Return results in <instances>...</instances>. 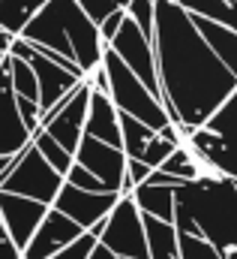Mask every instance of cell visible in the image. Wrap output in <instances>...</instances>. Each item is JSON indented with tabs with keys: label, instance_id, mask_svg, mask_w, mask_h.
<instances>
[{
	"label": "cell",
	"instance_id": "21",
	"mask_svg": "<svg viewBox=\"0 0 237 259\" xmlns=\"http://www.w3.org/2000/svg\"><path fill=\"white\" fill-rule=\"evenodd\" d=\"M186 12H198L204 18H213L237 33V0H177Z\"/></svg>",
	"mask_w": 237,
	"mask_h": 259
},
{
	"label": "cell",
	"instance_id": "11",
	"mask_svg": "<svg viewBox=\"0 0 237 259\" xmlns=\"http://www.w3.org/2000/svg\"><path fill=\"white\" fill-rule=\"evenodd\" d=\"M120 199L117 190H102V193H93V190H81V187H72L69 181L60 184L57 196L51 202V208L63 211L66 217H72L81 229H90L93 223H99Z\"/></svg>",
	"mask_w": 237,
	"mask_h": 259
},
{
	"label": "cell",
	"instance_id": "2",
	"mask_svg": "<svg viewBox=\"0 0 237 259\" xmlns=\"http://www.w3.org/2000/svg\"><path fill=\"white\" fill-rule=\"evenodd\" d=\"M18 36L54 49L63 58L75 61L84 72L102 64L105 42L99 36V27L78 6V0H45L36 15L18 30Z\"/></svg>",
	"mask_w": 237,
	"mask_h": 259
},
{
	"label": "cell",
	"instance_id": "13",
	"mask_svg": "<svg viewBox=\"0 0 237 259\" xmlns=\"http://www.w3.org/2000/svg\"><path fill=\"white\" fill-rule=\"evenodd\" d=\"M81 232H84V229H81L72 217H66L63 211H57V208L48 205L45 217L39 220V226L33 229L30 241L24 244L21 259H48L51 253H57L60 247H66L72 238H78Z\"/></svg>",
	"mask_w": 237,
	"mask_h": 259
},
{
	"label": "cell",
	"instance_id": "34",
	"mask_svg": "<svg viewBox=\"0 0 237 259\" xmlns=\"http://www.w3.org/2000/svg\"><path fill=\"white\" fill-rule=\"evenodd\" d=\"M9 42H12V33H6V30L0 27V52H3V55L9 52Z\"/></svg>",
	"mask_w": 237,
	"mask_h": 259
},
{
	"label": "cell",
	"instance_id": "27",
	"mask_svg": "<svg viewBox=\"0 0 237 259\" xmlns=\"http://www.w3.org/2000/svg\"><path fill=\"white\" fill-rule=\"evenodd\" d=\"M177 145H180V142H171V139H165V136L153 133V139L144 145V151L138 154V160H141V163H147L150 169H156V166H159V163H162L174 148H177Z\"/></svg>",
	"mask_w": 237,
	"mask_h": 259
},
{
	"label": "cell",
	"instance_id": "24",
	"mask_svg": "<svg viewBox=\"0 0 237 259\" xmlns=\"http://www.w3.org/2000/svg\"><path fill=\"white\" fill-rule=\"evenodd\" d=\"M30 142L39 148V154H42V157H45V160L57 169L60 175H66V169L72 166V160H75V157H72V154H69L60 142H54V139H51V136H48L42 127H36L33 133H30Z\"/></svg>",
	"mask_w": 237,
	"mask_h": 259
},
{
	"label": "cell",
	"instance_id": "4",
	"mask_svg": "<svg viewBox=\"0 0 237 259\" xmlns=\"http://www.w3.org/2000/svg\"><path fill=\"white\" fill-rule=\"evenodd\" d=\"M183 145L195 154L204 172L237 178V88L204 121V127L183 136Z\"/></svg>",
	"mask_w": 237,
	"mask_h": 259
},
{
	"label": "cell",
	"instance_id": "14",
	"mask_svg": "<svg viewBox=\"0 0 237 259\" xmlns=\"http://www.w3.org/2000/svg\"><path fill=\"white\" fill-rule=\"evenodd\" d=\"M87 94H90V84H87V81H81V84L75 88V94H72V97L60 106L57 112H54L45 124H39V127L45 130L54 142H60L69 154L75 151V145H78V139H81V133H84Z\"/></svg>",
	"mask_w": 237,
	"mask_h": 259
},
{
	"label": "cell",
	"instance_id": "20",
	"mask_svg": "<svg viewBox=\"0 0 237 259\" xmlns=\"http://www.w3.org/2000/svg\"><path fill=\"white\" fill-rule=\"evenodd\" d=\"M117 124H120V148H123L126 157H138V154L144 151V145H147V142L153 139V133H156L153 127H147L144 121L126 115V112H117Z\"/></svg>",
	"mask_w": 237,
	"mask_h": 259
},
{
	"label": "cell",
	"instance_id": "26",
	"mask_svg": "<svg viewBox=\"0 0 237 259\" xmlns=\"http://www.w3.org/2000/svg\"><path fill=\"white\" fill-rule=\"evenodd\" d=\"M177 259H225V256L207 238L189 235V232H177Z\"/></svg>",
	"mask_w": 237,
	"mask_h": 259
},
{
	"label": "cell",
	"instance_id": "22",
	"mask_svg": "<svg viewBox=\"0 0 237 259\" xmlns=\"http://www.w3.org/2000/svg\"><path fill=\"white\" fill-rule=\"evenodd\" d=\"M45 0H0V27L12 36H18V30L36 15V9Z\"/></svg>",
	"mask_w": 237,
	"mask_h": 259
},
{
	"label": "cell",
	"instance_id": "15",
	"mask_svg": "<svg viewBox=\"0 0 237 259\" xmlns=\"http://www.w3.org/2000/svg\"><path fill=\"white\" fill-rule=\"evenodd\" d=\"M27 142H30V130L24 127L18 115L12 75H9V55H3L0 61V154H15Z\"/></svg>",
	"mask_w": 237,
	"mask_h": 259
},
{
	"label": "cell",
	"instance_id": "33",
	"mask_svg": "<svg viewBox=\"0 0 237 259\" xmlns=\"http://www.w3.org/2000/svg\"><path fill=\"white\" fill-rule=\"evenodd\" d=\"M18 154H21V151H15V154H0V178L12 169V163L18 160Z\"/></svg>",
	"mask_w": 237,
	"mask_h": 259
},
{
	"label": "cell",
	"instance_id": "16",
	"mask_svg": "<svg viewBox=\"0 0 237 259\" xmlns=\"http://www.w3.org/2000/svg\"><path fill=\"white\" fill-rule=\"evenodd\" d=\"M84 133L99 139V142H108L120 148V124H117V109L111 103L108 94L102 91H93L87 94V115H84Z\"/></svg>",
	"mask_w": 237,
	"mask_h": 259
},
{
	"label": "cell",
	"instance_id": "9",
	"mask_svg": "<svg viewBox=\"0 0 237 259\" xmlns=\"http://www.w3.org/2000/svg\"><path fill=\"white\" fill-rule=\"evenodd\" d=\"M105 46H111L120 55V61L141 78V84H144L153 97H159V103H162V91H159V78H156V61H153V39L144 36L141 27H138L129 15H123L117 33H114L111 42H105Z\"/></svg>",
	"mask_w": 237,
	"mask_h": 259
},
{
	"label": "cell",
	"instance_id": "28",
	"mask_svg": "<svg viewBox=\"0 0 237 259\" xmlns=\"http://www.w3.org/2000/svg\"><path fill=\"white\" fill-rule=\"evenodd\" d=\"M126 15L141 27L144 36L153 39V0H129L126 3Z\"/></svg>",
	"mask_w": 237,
	"mask_h": 259
},
{
	"label": "cell",
	"instance_id": "29",
	"mask_svg": "<svg viewBox=\"0 0 237 259\" xmlns=\"http://www.w3.org/2000/svg\"><path fill=\"white\" fill-rule=\"evenodd\" d=\"M93 244H96V235H93L90 229H84L78 238H72L66 247H60L57 253H51L48 259H87V253H90Z\"/></svg>",
	"mask_w": 237,
	"mask_h": 259
},
{
	"label": "cell",
	"instance_id": "7",
	"mask_svg": "<svg viewBox=\"0 0 237 259\" xmlns=\"http://www.w3.org/2000/svg\"><path fill=\"white\" fill-rule=\"evenodd\" d=\"M96 241H102L117 256L150 259L147 256V241H144V226H141V211L129 193H120L114 208L99 220Z\"/></svg>",
	"mask_w": 237,
	"mask_h": 259
},
{
	"label": "cell",
	"instance_id": "19",
	"mask_svg": "<svg viewBox=\"0 0 237 259\" xmlns=\"http://www.w3.org/2000/svg\"><path fill=\"white\" fill-rule=\"evenodd\" d=\"M132 202L138 205V211L144 214H153V217H162V220H171L174 223V187L168 184H150V181H141L132 187Z\"/></svg>",
	"mask_w": 237,
	"mask_h": 259
},
{
	"label": "cell",
	"instance_id": "30",
	"mask_svg": "<svg viewBox=\"0 0 237 259\" xmlns=\"http://www.w3.org/2000/svg\"><path fill=\"white\" fill-rule=\"evenodd\" d=\"M126 3L129 0H78V6L87 12V18L93 21V24H99L108 12H114V9H126Z\"/></svg>",
	"mask_w": 237,
	"mask_h": 259
},
{
	"label": "cell",
	"instance_id": "37",
	"mask_svg": "<svg viewBox=\"0 0 237 259\" xmlns=\"http://www.w3.org/2000/svg\"><path fill=\"white\" fill-rule=\"evenodd\" d=\"M120 259H132V256H120Z\"/></svg>",
	"mask_w": 237,
	"mask_h": 259
},
{
	"label": "cell",
	"instance_id": "18",
	"mask_svg": "<svg viewBox=\"0 0 237 259\" xmlns=\"http://www.w3.org/2000/svg\"><path fill=\"white\" fill-rule=\"evenodd\" d=\"M141 226H144V241H147V256L150 259H177V229L171 220L153 217L141 211Z\"/></svg>",
	"mask_w": 237,
	"mask_h": 259
},
{
	"label": "cell",
	"instance_id": "3",
	"mask_svg": "<svg viewBox=\"0 0 237 259\" xmlns=\"http://www.w3.org/2000/svg\"><path fill=\"white\" fill-rule=\"evenodd\" d=\"M174 208L189 214L216 250L237 247V178L204 172L174 187Z\"/></svg>",
	"mask_w": 237,
	"mask_h": 259
},
{
	"label": "cell",
	"instance_id": "35",
	"mask_svg": "<svg viewBox=\"0 0 237 259\" xmlns=\"http://www.w3.org/2000/svg\"><path fill=\"white\" fill-rule=\"evenodd\" d=\"M222 256H225V259H237V247H228V250H222Z\"/></svg>",
	"mask_w": 237,
	"mask_h": 259
},
{
	"label": "cell",
	"instance_id": "31",
	"mask_svg": "<svg viewBox=\"0 0 237 259\" xmlns=\"http://www.w3.org/2000/svg\"><path fill=\"white\" fill-rule=\"evenodd\" d=\"M87 259H120V256H117V253H111V250H108V247H105L102 241H96V244L90 247Z\"/></svg>",
	"mask_w": 237,
	"mask_h": 259
},
{
	"label": "cell",
	"instance_id": "17",
	"mask_svg": "<svg viewBox=\"0 0 237 259\" xmlns=\"http://www.w3.org/2000/svg\"><path fill=\"white\" fill-rule=\"evenodd\" d=\"M189 18H192L195 30L204 36V42L213 49V55L237 75V33L234 30L219 24V21H213V18H204L198 12H189Z\"/></svg>",
	"mask_w": 237,
	"mask_h": 259
},
{
	"label": "cell",
	"instance_id": "12",
	"mask_svg": "<svg viewBox=\"0 0 237 259\" xmlns=\"http://www.w3.org/2000/svg\"><path fill=\"white\" fill-rule=\"evenodd\" d=\"M45 211H48V205L39 202V199L0 190V220H3L6 238H9L18 250H24V244L30 241V235H33V229L39 226V220L45 217Z\"/></svg>",
	"mask_w": 237,
	"mask_h": 259
},
{
	"label": "cell",
	"instance_id": "8",
	"mask_svg": "<svg viewBox=\"0 0 237 259\" xmlns=\"http://www.w3.org/2000/svg\"><path fill=\"white\" fill-rule=\"evenodd\" d=\"M9 55L21 58L24 64H30V69H33V75H36V81H39V112H45V109H48L54 100H60L66 91H72L78 81H84V78H78L75 72H69L66 66L54 64L48 55H42L33 42H27V39H21V36H12Z\"/></svg>",
	"mask_w": 237,
	"mask_h": 259
},
{
	"label": "cell",
	"instance_id": "1",
	"mask_svg": "<svg viewBox=\"0 0 237 259\" xmlns=\"http://www.w3.org/2000/svg\"><path fill=\"white\" fill-rule=\"evenodd\" d=\"M153 61L162 109L177 127H204L237 88V75L213 55L177 0H153Z\"/></svg>",
	"mask_w": 237,
	"mask_h": 259
},
{
	"label": "cell",
	"instance_id": "36",
	"mask_svg": "<svg viewBox=\"0 0 237 259\" xmlns=\"http://www.w3.org/2000/svg\"><path fill=\"white\" fill-rule=\"evenodd\" d=\"M0 238H6V229H3V220H0Z\"/></svg>",
	"mask_w": 237,
	"mask_h": 259
},
{
	"label": "cell",
	"instance_id": "6",
	"mask_svg": "<svg viewBox=\"0 0 237 259\" xmlns=\"http://www.w3.org/2000/svg\"><path fill=\"white\" fill-rule=\"evenodd\" d=\"M60 184H63V175L39 154V148L33 142H27L18 154V160L12 163V169L0 178V190H9V193H21L30 196V199H39L45 205L54 202Z\"/></svg>",
	"mask_w": 237,
	"mask_h": 259
},
{
	"label": "cell",
	"instance_id": "25",
	"mask_svg": "<svg viewBox=\"0 0 237 259\" xmlns=\"http://www.w3.org/2000/svg\"><path fill=\"white\" fill-rule=\"evenodd\" d=\"M6 55H9V52H6ZM9 75H12V91H15L18 97H27V100H36V103H39V81H36L30 64H24L21 58L9 55Z\"/></svg>",
	"mask_w": 237,
	"mask_h": 259
},
{
	"label": "cell",
	"instance_id": "23",
	"mask_svg": "<svg viewBox=\"0 0 237 259\" xmlns=\"http://www.w3.org/2000/svg\"><path fill=\"white\" fill-rule=\"evenodd\" d=\"M156 169H162V172H168V175H174L180 181H192V178H198V175H204V169H201V163L195 160V154L180 142L177 148L156 166Z\"/></svg>",
	"mask_w": 237,
	"mask_h": 259
},
{
	"label": "cell",
	"instance_id": "5",
	"mask_svg": "<svg viewBox=\"0 0 237 259\" xmlns=\"http://www.w3.org/2000/svg\"><path fill=\"white\" fill-rule=\"evenodd\" d=\"M102 66L108 72V97H111V103H114L117 112H126V115L144 121L147 127H153V130H159L162 124H171L168 112L159 103V97H153L141 84V78L120 61V55L111 46L102 49Z\"/></svg>",
	"mask_w": 237,
	"mask_h": 259
},
{
	"label": "cell",
	"instance_id": "10",
	"mask_svg": "<svg viewBox=\"0 0 237 259\" xmlns=\"http://www.w3.org/2000/svg\"><path fill=\"white\" fill-rule=\"evenodd\" d=\"M72 157H75V163L90 169L96 178H102V184L108 190H117L120 193L123 178H126V154H123V148H114L108 142H99V139L81 133Z\"/></svg>",
	"mask_w": 237,
	"mask_h": 259
},
{
	"label": "cell",
	"instance_id": "32",
	"mask_svg": "<svg viewBox=\"0 0 237 259\" xmlns=\"http://www.w3.org/2000/svg\"><path fill=\"white\" fill-rule=\"evenodd\" d=\"M0 259H21V250L9 238H0Z\"/></svg>",
	"mask_w": 237,
	"mask_h": 259
}]
</instances>
